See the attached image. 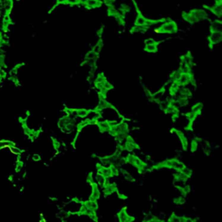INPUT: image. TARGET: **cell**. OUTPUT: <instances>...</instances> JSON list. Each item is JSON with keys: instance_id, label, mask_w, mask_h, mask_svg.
I'll return each instance as SVG.
<instances>
[{"instance_id": "1", "label": "cell", "mask_w": 222, "mask_h": 222, "mask_svg": "<svg viewBox=\"0 0 222 222\" xmlns=\"http://www.w3.org/2000/svg\"><path fill=\"white\" fill-rule=\"evenodd\" d=\"M177 31V24L173 21H166L163 23L159 28V32L161 33H175Z\"/></svg>"}, {"instance_id": "2", "label": "cell", "mask_w": 222, "mask_h": 222, "mask_svg": "<svg viewBox=\"0 0 222 222\" xmlns=\"http://www.w3.org/2000/svg\"><path fill=\"white\" fill-rule=\"evenodd\" d=\"M82 206L83 204L81 202H79L77 200H72L66 205L67 209L65 211L68 213H79Z\"/></svg>"}, {"instance_id": "3", "label": "cell", "mask_w": 222, "mask_h": 222, "mask_svg": "<svg viewBox=\"0 0 222 222\" xmlns=\"http://www.w3.org/2000/svg\"><path fill=\"white\" fill-rule=\"evenodd\" d=\"M210 45H219L222 41V32L219 31H211V34L208 37Z\"/></svg>"}, {"instance_id": "4", "label": "cell", "mask_w": 222, "mask_h": 222, "mask_svg": "<svg viewBox=\"0 0 222 222\" xmlns=\"http://www.w3.org/2000/svg\"><path fill=\"white\" fill-rule=\"evenodd\" d=\"M164 165L166 166H168V167H172L177 171H181L185 166V165L182 162L179 161L177 160H168L164 162Z\"/></svg>"}, {"instance_id": "5", "label": "cell", "mask_w": 222, "mask_h": 222, "mask_svg": "<svg viewBox=\"0 0 222 222\" xmlns=\"http://www.w3.org/2000/svg\"><path fill=\"white\" fill-rule=\"evenodd\" d=\"M192 80H193V77H192V75L190 73H188V74L182 73L177 80V83L180 86V85L185 86V85L188 84L190 82H192Z\"/></svg>"}, {"instance_id": "6", "label": "cell", "mask_w": 222, "mask_h": 222, "mask_svg": "<svg viewBox=\"0 0 222 222\" xmlns=\"http://www.w3.org/2000/svg\"><path fill=\"white\" fill-rule=\"evenodd\" d=\"M118 219H119V222H132L133 221V218L130 215H129V213L125 209H122L119 212Z\"/></svg>"}, {"instance_id": "7", "label": "cell", "mask_w": 222, "mask_h": 222, "mask_svg": "<svg viewBox=\"0 0 222 222\" xmlns=\"http://www.w3.org/2000/svg\"><path fill=\"white\" fill-rule=\"evenodd\" d=\"M100 190L98 188V186L96 184H93L92 188H91V193H90V196H89V200H97L100 198Z\"/></svg>"}, {"instance_id": "8", "label": "cell", "mask_w": 222, "mask_h": 222, "mask_svg": "<svg viewBox=\"0 0 222 222\" xmlns=\"http://www.w3.org/2000/svg\"><path fill=\"white\" fill-rule=\"evenodd\" d=\"M97 126L102 132H110V123L106 122V121H97Z\"/></svg>"}, {"instance_id": "9", "label": "cell", "mask_w": 222, "mask_h": 222, "mask_svg": "<svg viewBox=\"0 0 222 222\" xmlns=\"http://www.w3.org/2000/svg\"><path fill=\"white\" fill-rule=\"evenodd\" d=\"M4 11L6 14H10L13 8V0H4L2 2Z\"/></svg>"}, {"instance_id": "10", "label": "cell", "mask_w": 222, "mask_h": 222, "mask_svg": "<svg viewBox=\"0 0 222 222\" xmlns=\"http://www.w3.org/2000/svg\"><path fill=\"white\" fill-rule=\"evenodd\" d=\"M106 180L107 179L103 177L99 173L94 178V181H96V185H97L98 187H101V188H103L106 185Z\"/></svg>"}, {"instance_id": "11", "label": "cell", "mask_w": 222, "mask_h": 222, "mask_svg": "<svg viewBox=\"0 0 222 222\" xmlns=\"http://www.w3.org/2000/svg\"><path fill=\"white\" fill-rule=\"evenodd\" d=\"M211 11L217 17H221L222 15V4L221 2L214 4V5L211 8Z\"/></svg>"}, {"instance_id": "12", "label": "cell", "mask_w": 222, "mask_h": 222, "mask_svg": "<svg viewBox=\"0 0 222 222\" xmlns=\"http://www.w3.org/2000/svg\"><path fill=\"white\" fill-rule=\"evenodd\" d=\"M83 205H84V207L86 208L90 209V210H93V211H96L97 208H98V204H97L96 200H87V201L84 202Z\"/></svg>"}, {"instance_id": "13", "label": "cell", "mask_w": 222, "mask_h": 222, "mask_svg": "<svg viewBox=\"0 0 222 222\" xmlns=\"http://www.w3.org/2000/svg\"><path fill=\"white\" fill-rule=\"evenodd\" d=\"M98 173L101 174L102 176L106 179H109V178L112 177V175H111V171L110 167H104V166H99L98 168Z\"/></svg>"}, {"instance_id": "14", "label": "cell", "mask_w": 222, "mask_h": 222, "mask_svg": "<svg viewBox=\"0 0 222 222\" xmlns=\"http://www.w3.org/2000/svg\"><path fill=\"white\" fill-rule=\"evenodd\" d=\"M211 31H219V32H222V23L219 20H215L213 21V23L210 26Z\"/></svg>"}, {"instance_id": "15", "label": "cell", "mask_w": 222, "mask_h": 222, "mask_svg": "<svg viewBox=\"0 0 222 222\" xmlns=\"http://www.w3.org/2000/svg\"><path fill=\"white\" fill-rule=\"evenodd\" d=\"M74 115L80 117V118H86L88 114H89V110L86 109H78L77 110H74Z\"/></svg>"}, {"instance_id": "16", "label": "cell", "mask_w": 222, "mask_h": 222, "mask_svg": "<svg viewBox=\"0 0 222 222\" xmlns=\"http://www.w3.org/2000/svg\"><path fill=\"white\" fill-rule=\"evenodd\" d=\"M102 4L100 0H87V3L85 5H87L89 8H96L99 7Z\"/></svg>"}, {"instance_id": "17", "label": "cell", "mask_w": 222, "mask_h": 222, "mask_svg": "<svg viewBox=\"0 0 222 222\" xmlns=\"http://www.w3.org/2000/svg\"><path fill=\"white\" fill-rule=\"evenodd\" d=\"M12 146H15V143L9 140H2L0 141V150L5 148H10Z\"/></svg>"}, {"instance_id": "18", "label": "cell", "mask_w": 222, "mask_h": 222, "mask_svg": "<svg viewBox=\"0 0 222 222\" xmlns=\"http://www.w3.org/2000/svg\"><path fill=\"white\" fill-rule=\"evenodd\" d=\"M157 44L156 45H145V50L147 52H149V53H155L158 50V46H157Z\"/></svg>"}, {"instance_id": "19", "label": "cell", "mask_w": 222, "mask_h": 222, "mask_svg": "<svg viewBox=\"0 0 222 222\" xmlns=\"http://www.w3.org/2000/svg\"><path fill=\"white\" fill-rule=\"evenodd\" d=\"M102 42H97L96 45H94V47H93V49H92V50L96 53V54H99L101 51H102Z\"/></svg>"}, {"instance_id": "20", "label": "cell", "mask_w": 222, "mask_h": 222, "mask_svg": "<svg viewBox=\"0 0 222 222\" xmlns=\"http://www.w3.org/2000/svg\"><path fill=\"white\" fill-rule=\"evenodd\" d=\"M10 151H11L12 154L16 155V156H21L23 153L22 149H20L19 148L16 147V146H12V147H10Z\"/></svg>"}, {"instance_id": "21", "label": "cell", "mask_w": 222, "mask_h": 222, "mask_svg": "<svg viewBox=\"0 0 222 222\" xmlns=\"http://www.w3.org/2000/svg\"><path fill=\"white\" fill-rule=\"evenodd\" d=\"M202 110V105L200 103H197L195 104L193 108H192V112L194 113L195 115H199L200 113V111Z\"/></svg>"}, {"instance_id": "22", "label": "cell", "mask_w": 222, "mask_h": 222, "mask_svg": "<svg viewBox=\"0 0 222 222\" xmlns=\"http://www.w3.org/2000/svg\"><path fill=\"white\" fill-rule=\"evenodd\" d=\"M146 31H147V27H145V26H138V25H134V27L133 28L134 32H138V33H141V32H145Z\"/></svg>"}, {"instance_id": "23", "label": "cell", "mask_w": 222, "mask_h": 222, "mask_svg": "<svg viewBox=\"0 0 222 222\" xmlns=\"http://www.w3.org/2000/svg\"><path fill=\"white\" fill-rule=\"evenodd\" d=\"M122 175H123V177L125 178V180H129V181H132L134 180L133 175L129 173V172H128V171H124V170H122Z\"/></svg>"}, {"instance_id": "24", "label": "cell", "mask_w": 222, "mask_h": 222, "mask_svg": "<svg viewBox=\"0 0 222 222\" xmlns=\"http://www.w3.org/2000/svg\"><path fill=\"white\" fill-rule=\"evenodd\" d=\"M58 217H59V219H61L62 221H65L67 218L69 217V213L67 211H65V210H62V211L59 212Z\"/></svg>"}, {"instance_id": "25", "label": "cell", "mask_w": 222, "mask_h": 222, "mask_svg": "<svg viewBox=\"0 0 222 222\" xmlns=\"http://www.w3.org/2000/svg\"><path fill=\"white\" fill-rule=\"evenodd\" d=\"M110 168L111 175H112V176L118 175V174H119V169H118V167H117V166L111 165V166H110Z\"/></svg>"}, {"instance_id": "26", "label": "cell", "mask_w": 222, "mask_h": 222, "mask_svg": "<svg viewBox=\"0 0 222 222\" xmlns=\"http://www.w3.org/2000/svg\"><path fill=\"white\" fill-rule=\"evenodd\" d=\"M182 174H184L186 176H188V177H189L191 175H192V170L189 168V167H188V166H184V168L180 171Z\"/></svg>"}, {"instance_id": "27", "label": "cell", "mask_w": 222, "mask_h": 222, "mask_svg": "<svg viewBox=\"0 0 222 222\" xmlns=\"http://www.w3.org/2000/svg\"><path fill=\"white\" fill-rule=\"evenodd\" d=\"M182 220V218L179 217V216H176V215H172L169 219V221L170 222H180Z\"/></svg>"}, {"instance_id": "28", "label": "cell", "mask_w": 222, "mask_h": 222, "mask_svg": "<svg viewBox=\"0 0 222 222\" xmlns=\"http://www.w3.org/2000/svg\"><path fill=\"white\" fill-rule=\"evenodd\" d=\"M157 42L154 38H147L145 40V45H156Z\"/></svg>"}, {"instance_id": "29", "label": "cell", "mask_w": 222, "mask_h": 222, "mask_svg": "<svg viewBox=\"0 0 222 222\" xmlns=\"http://www.w3.org/2000/svg\"><path fill=\"white\" fill-rule=\"evenodd\" d=\"M23 166V163L21 161H18L17 162V164H16V171H17V172L21 171Z\"/></svg>"}, {"instance_id": "30", "label": "cell", "mask_w": 222, "mask_h": 222, "mask_svg": "<svg viewBox=\"0 0 222 222\" xmlns=\"http://www.w3.org/2000/svg\"><path fill=\"white\" fill-rule=\"evenodd\" d=\"M154 218H155V217H154V215H152V214H146V215H145V218H144V221L149 222L150 221H152Z\"/></svg>"}, {"instance_id": "31", "label": "cell", "mask_w": 222, "mask_h": 222, "mask_svg": "<svg viewBox=\"0 0 222 222\" xmlns=\"http://www.w3.org/2000/svg\"><path fill=\"white\" fill-rule=\"evenodd\" d=\"M32 160H33L34 161H39L41 160V156H40V155H38V154H34L33 156H32Z\"/></svg>"}, {"instance_id": "32", "label": "cell", "mask_w": 222, "mask_h": 222, "mask_svg": "<svg viewBox=\"0 0 222 222\" xmlns=\"http://www.w3.org/2000/svg\"><path fill=\"white\" fill-rule=\"evenodd\" d=\"M67 4L71 5H76L79 4V0H67Z\"/></svg>"}, {"instance_id": "33", "label": "cell", "mask_w": 222, "mask_h": 222, "mask_svg": "<svg viewBox=\"0 0 222 222\" xmlns=\"http://www.w3.org/2000/svg\"><path fill=\"white\" fill-rule=\"evenodd\" d=\"M56 2L58 4H67V0H56Z\"/></svg>"}, {"instance_id": "34", "label": "cell", "mask_w": 222, "mask_h": 222, "mask_svg": "<svg viewBox=\"0 0 222 222\" xmlns=\"http://www.w3.org/2000/svg\"><path fill=\"white\" fill-rule=\"evenodd\" d=\"M106 4H112L115 0H103Z\"/></svg>"}, {"instance_id": "35", "label": "cell", "mask_w": 222, "mask_h": 222, "mask_svg": "<svg viewBox=\"0 0 222 222\" xmlns=\"http://www.w3.org/2000/svg\"><path fill=\"white\" fill-rule=\"evenodd\" d=\"M184 222H194L192 219L190 218H187V219H184Z\"/></svg>"}, {"instance_id": "36", "label": "cell", "mask_w": 222, "mask_h": 222, "mask_svg": "<svg viewBox=\"0 0 222 222\" xmlns=\"http://www.w3.org/2000/svg\"><path fill=\"white\" fill-rule=\"evenodd\" d=\"M87 3V0H79V4H86Z\"/></svg>"}, {"instance_id": "37", "label": "cell", "mask_w": 222, "mask_h": 222, "mask_svg": "<svg viewBox=\"0 0 222 222\" xmlns=\"http://www.w3.org/2000/svg\"><path fill=\"white\" fill-rule=\"evenodd\" d=\"M149 222H162L161 221H160V220H158V219H156V218H154L152 221H150Z\"/></svg>"}, {"instance_id": "38", "label": "cell", "mask_w": 222, "mask_h": 222, "mask_svg": "<svg viewBox=\"0 0 222 222\" xmlns=\"http://www.w3.org/2000/svg\"><path fill=\"white\" fill-rule=\"evenodd\" d=\"M2 38H3V35L0 32V45H2Z\"/></svg>"}, {"instance_id": "39", "label": "cell", "mask_w": 222, "mask_h": 222, "mask_svg": "<svg viewBox=\"0 0 222 222\" xmlns=\"http://www.w3.org/2000/svg\"><path fill=\"white\" fill-rule=\"evenodd\" d=\"M41 222H46V221H45V219H43V218H42V219H41Z\"/></svg>"}, {"instance_id": "40", "label": "cell", "mask_w": 222, "mask_h": 222, "mask_svg": "<svg viewBox=\"0 0 222 222\" xmlns=\"http://www.w3.org/2000/svg\"><path fill=\"white\" fill-rule=\"evenodd\" d=\"M166 222H170V221H166Z\"/></svg>"}]
</instances>
